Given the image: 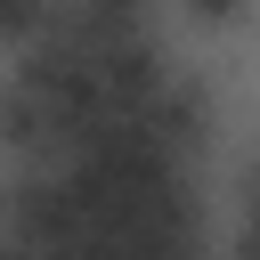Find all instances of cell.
I'll use <instances>...</instances> for the list:
<instances>
[{
    "label": "cell",
    "mask_w": 260,
    "mask_h": 260,
    "mask_svg": "<svg viewBox=\"0 0 260 260\" xmlns=\"http://www.w3.org/2000/svg\"><path fill=\"white\" fill-rule=\"evenodd\" d=\"M244 260H260V171L244 187Z\"/></svg>",
    "instance_id": "cell-1"
}]
</instances>
